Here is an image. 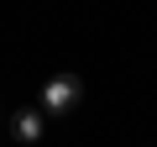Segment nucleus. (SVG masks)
<instances>
[{"instance_id":"nucleus-1","label":"nucleus","mask_w":157,"mask_h":147,"mask_svg":"<svg viewBox=\"0 0 157 147\" xmlns=\"http://www.w3.org/2000/svg\"><path fill=\"white\" fill-rule=\"evenodd\" d=\"M78 95H84V84H78L73 74H52V79L42 84V110L47 116H68L78 105Z\"/></svg>"},{"instance_id":"nucleus-2","label":"nucleus","mask_w":157,"mask_h":147,"mask_svg":"<svg viewBox=\"0 0 157 147\" xmlns=\"http://www.w3.org/2000/svg\"><path fill=\"white\" fill-rule=\"evenodd\" d=\"M16 137H21V142H37V137H42V110H21V116H16Z\"/></svg>"}]
</instances>
